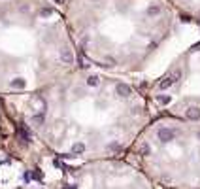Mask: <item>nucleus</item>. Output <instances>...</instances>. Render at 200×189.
<instances>
[{
    "mask_svg": "<svg viewBox=\"0 0 200 189\" xmlns=\"http://www.w3.org/2000/svg\"><path fill=\"white\" fill-rule=\"evenodd\" d=\"M180 77H181V70H177L176 74H170V76H166L164 77V80L159 83V89H161V91H164V89H168V87H172L177 80H180Z\"/></svg>",
    "mask_w": 200,
    "mask_h": 189,
    "instance_id": "obj_1",
    "label": "nucleus"
},
{
    "mask_svg": "<svg viewBox=\"0 0 200 189\" xmlns=\"http://www.w3.org/2000/svg\"><path fill=\"white\" fill-rule=\"evenodd\" d=\"M157 138H159L161 142H172V140L176 138V130H172V129H168V127H162V129H159V132H157Z\"/></svg>",
    "mask_w": 200,
    "mask_h": 189,
    "instance_id": "obj_2",
    "label": "nucleus"
},
{
    "mask_svg": "<svg viewBox=\"0 0 200 189\" xmlns=\"http://www.w3.org/2000/svg\"><path fill=\"white\" fill-rule=\"evenodd\" d=\"M74 51L70 49V47H61V61L64 62V64H74Z\"/></svg>",
    "mask_w": 200,
    "mask_h": 189,
    "instance_id": "obj_3",
    "label": "nucleus"
},
{
    "mask_svg": "<svg viewBox=\"0 0 200 189\" xmlns=\"http://www.w3.org/2000/svg\"><path fill=\"white\" fill-rule=\"evenodd\" d=\"M115 95H119L121 98H127V96L132 95V89H130V85H127V83H117V85H115Z\"/></svg>",
    "mask_w": 200,
    "mask_h": 189,
    "instance_id": "obj_4",
    "label": "nucleus"
},
{
    "mask_svg": "<svg viewBox=\"0 0 200 189\" xmlns=\"http://www.w3.org/2000/svg\"><path fill=\"white\" fill-rule=\"evenodd\" d=\"M9 87H12V89H25L27 81L23 80V77H13V80L9 81Z\"/></svg>",
    "mask_w": 200,
    "mask_h": 189,
    "instance_id": "obj_5",
    "label": "nucleus"
},
{
    "mask_svg": "<svg viewBox=\"0 0 200 189\" xmlns=\"http://www.w3.org/2000/svg\"><path fill=\"white\" fill-rule=\"evenodd\" d=\"M187 117L191 121H198L200 119V108H189L187 110Z\"/></svg>",
    "mask_w": 200,
    "mask_h": 189,
    "instance_id": "obj_6",
    "label": "nucleus"
},
{
    "mask_svg": "<svg viewBox=\"0 0 200 189\" xmlns=\"http://www.w3.org/2000/svg\"><path fill=\"white\" fill-rule=\"evenodd\" d=\"M70 151H72V155H80V153H83V151H85V144H83V142H76Z\"/></svg>",
    "mask_w": 200,
    "mask_h": 189,
    "instance_id": "obj_7",
    "label": "nucleus"
},
{
    "mask_svg": "<svg viewBox=\"0 0 200 189\" xmlns=\"http://www.w3.org/2000/svg\"><path fill=\"white\" fill-rule=\"evenodd\" d=\"M146 13L149 15V17H157V15H161V6H149L147 9H146Z\"/></svg>",
    "mask_w": 200,
    "mask_h": 189,
    "instance_id": "obj_8",
    "label": "nucleus"
},
{
    "mask_svg": "<svg viewBox=\"0 0 200 189\" xmlns=\"http://www.w3.org/2000/svg\"><path fill=\"white\" fill-rule=\"evenodd\" d=\"M157 100H159L161 104H170V102H172V98H170V96H166V95H159V96H157Z\"/></svg>",
    "mask_w": 200,
    "mask_h": 189,
    "instance_id": "obj_9",
    "label": "nucleus"
},
{
    "mask_svg": "<svg viewBox=\"0 0 200 189\" xmlns=\"http://www.w3.org/2000/svg\"><path fill=\"white\" fill-rule=\"evenodd\" d=\"M87 85H91V87H96V85H98V77H96V76H89V80H87Z\"/></svg>",
    "mask_w": 200,
    "mask_h": 189,
    "instance_id": "obj_10",
    "label": "nucleus"
},
{
    "mask_svg": "<svg viewBox=\"0 0 200 189\" xmlns=\"http://www.w3.org/2000/svg\"><path fill=\"white\" fill-rule=\"evenodd\" d=\"M32 119H34V123H38V125H42L43 123V114H36L34 117H32Z\"/></svg>",
    "mask_w": 200,
    "mask_h": 189,
    "instance_id": "obj_11",
    "label": "nucleus"
},
{
    "mask_svg": "<svg viewBox=\"0 0 200 189\" xmlns=\"http://www.w3.org/2000/svg\"><path fill=\"white\" fill-rule=\"evenodd\" d=\"M40 15H42V17H47V15H51V9H49V8L42 9V12H40Z\"/></svg>",
    "mask_w": 200,
    "mask_h": 189,
    "instance_id": "obj_12",
    "label": "nucleus"
},
{
    "mask_svg": "<svg viewBox=\"0 0 200 189\" xmlns=\"http://www.w3.org/2000/svg\"><path fill=\"white\" fill-rule=\"evenodd\" d=\"M53 2H57V4H62V2H64V0H53Z\"/></svg>",
    "mask_w": 200,
    "mask_h": 189,
    "instance_id": "obj_13",
    "label": "nucleus"
},
{
    "mask_svg": "<svg viewBox=\"0 0 200 189\" xmlns=\"http://www.w3.org/2000/svg\"><path fill=\"white\" fill-rule=\"evenodd\" d=\"M196 136H198V140H200V130H198V134H196Z\"/></svg>",
    "mask_w": 200,
    "mask_h": 189,
    "instance_id": "obj_14",
    "label": "nucleus"
}]
</instances>
